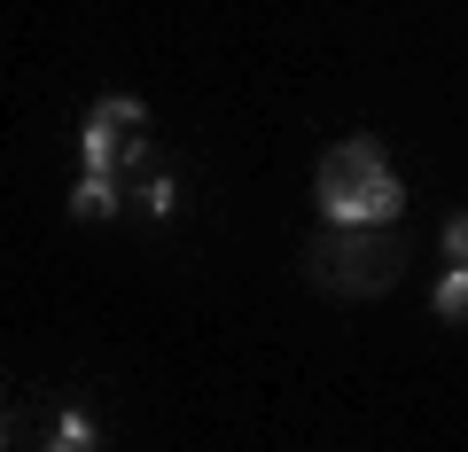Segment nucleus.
<instances>
[{"label":"nucleus","instance_id":"5","mask_svg":"<svg viewBox=\"0 0 468 452\" xmlns=\"http://www.w3.org/2000/svg\"><path fill=\"white\" fill-rule=\"evenodd\" d=\"M430 312L437 320H468V266H445V281L430 289Z\"/></svg>","mask_w":468,"mask_h":452},{"label":"nucleus","instance_id":"8","mask_svg":"<svg viewBox=\"0 0 468 452\" xmlns=\"http://www.w3.org/2000/svg\"><path fill=\"white\" fill-rule=\"evenodd\" d=\"M172 203H180V187H172V180H165V172H149V211H156V218H165V211H172Z\"/></svg>","mask_w":468,"mask_h":452},{"label":"nucleus","instance_id":"1","mask_svg":"<svg viewBox=\"0 0 468 452\" xmlns=\"http://www.w3.org/2000/svg\"><path fill=\"white\" fill-rule=\"evenodd\" d=\"M313 195H320V218H328V226H399V211H406L399 172H390V156L375 149L367 133L335 141V149L320 156Z\"/></svg>","mask_w":468,"mask_h":452},{"label":"nucleus","instance_id":"7","mask_svg":"<svg viewBox=\"0 0 468 452\" xmlns=\"http://www.w3.org/2000/svg\"><path fill=\"white\" fill-rule=\"evenodd\" d=\"M445 258H452V266H468V211L445 218Z\"/></svg>","mask_w":468,"mask_h":452},{"label":"nucleus","instance_id":"6","mask_svg":"<svg viewBox=\"0 0 468 452\" xmlns=\"http://www.w3.org/2000/svg\"><path fill=\"white\" fill-rule=\"evenodd\" d=\"M94 118H110V125H125V133H149V110H141L133 94H101V101H94Z\"/></svg>","mask_w":468,"mask_h":452},{"label":"nucleus","instance_id":"3","mask_svg":"<svg viewBox=\"0 0 468 452\" xmlns=\"http://www.w3.org/2000/svg\"><path fill=\"white\" fill-rule=\"evenodd\" d=\"M70 211H79V218H117V211H125V187H117V172H79V187H70Z\"/></svg>","mask_w":468,"mask_h":452},{"label":"nucleus","instance_id":"2","mask_svg":"<svg viewBox=\"0 0 468 452\" xmlns=\"http://www.w3.org/2000/svg\"><path fill=\"white\" fill-rule=\"evenodd\" d=\"M79 156H86V172H125V164H149V156H141V141L125 149V125L94 118V110H86V125H79Z\"/></svg>","mask_w":468,"mask_h":452},{"label":"nucleus","instance_id":"4","mask_svg":"<svg viewBox=\"0 0 468 452\" xmlns=\"http://www.w3.org/2000/svg\"><path fill=\"white\" fill-rule=\"evenodd\" d=\"M94 445H101L94 414H79V405H70V414H55V429H48V445H39V452H94Z\"/></svg>","mask_w":468,"mask_h":452}]
</instances>
